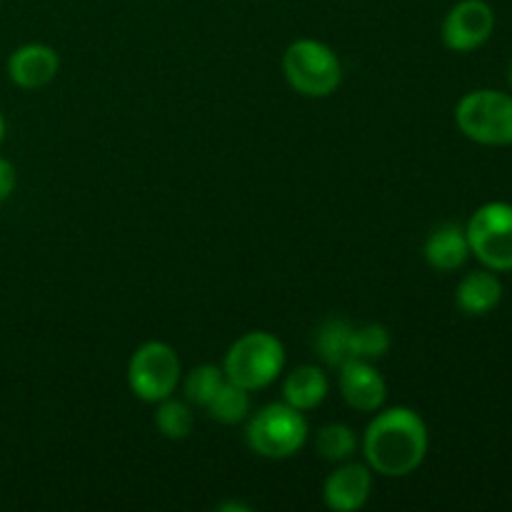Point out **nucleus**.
<instances>
[{"label":"nucleus","mask_w":512,"mask_h":512,"mask_svg":"<svg viewBox=\"0 0 512 512\" xmlns=\"http://www.w3.org/2000/svg\"><path fill=\"white\" fill-rule=\"evenodd\" d=\"M430 448L428 425L413 408L395 405L378 410L363 435V455L383 478H408L423 465Z\"/></svg>","instance_id":"1"},{"label":"nucleus","mask_w":512,"mask_h":512,"mask_svg":"<svg viewBox=\"0 0 512 512\" xmlns=\"http://www.w3.org/2000/svg\"><path fill=\"white\" fill-rule=\"evenodd\" d=\"M285 368V348L280 338L268 330H250L240 335L228 348L223 360V373L230 383L240 388L263 390L280 378Z\"/></svg>","instance_id":"2"},{"label":"nucleus","mask_w":512,"mask_h":512,"mask_svg":"<svg viewBox=\"0 0 512 512\" xmlns=\"http://www.w3.org/2000/svg\"><path fill=\"white\" fill-rule=\"evenodd\" d=\"M308 420L303 410L283 403H270L248 420L245 440L255 455L265 460H288L308 443Z\"/></svg>","instance_id":"3"},{"label":"nucleus","mask_w":512,"mask_h":512,"mask_svg":"<svg viewBox=\"0 0 512 512\" xmlns=\"http://www.w3.org/2000/svg\"><path fill=\"white\" fill-rule=\"evenodd\" d=\"M283 73L290 88L305 98H328L343 83L338 53L313 38H300L285 48Z\"/></svg>","instance_id":"4"},{"label":"nucleus","mask_w":512,"mask_h":512,"mask_svg":"<svg viewBox=\"0 0 512 512\" xmlns=\"http://www.w3.org/2000/svg\"><path fill=\"white\" fill-rule=\"evenodd\" d=\"M455 125L478 145H512V95L495 88L470 90L455 105Z\"/></svg>","instance_id":"5"},{"label":"nucleus","mask_w":512,"mask_h":512,"mask_svg":"<svg viewBox=\"0 0 512 512\" xmlns=\"http://www.w3.org/2000/svg\"><path fill=\"white\" fill-rule=\"evenodd\" d=\"M470 255L488 270L510 273L512 270V203L490 200L470 215L465 225Z\"/></svg>","instance_id":"6"},{"label":"nucleus","mask_w":512,"mask_h":512,"mask_svg":"<svg viewBox=\"0 0 512 512\" xmlns=\"http://www.w3.org/2000/svg\"><path fill=\"white\" fill-rule=\"evenodd\" d=\"M180 358L173 345L148 340L140 345L128 363V385L143 403H160L170 398L180 383Z\"/></svg>","instance_id":"7"},{"label":"nucleus","mask_w":512,"mask_h":512,"mask_svg":"<svg viewBox=\"0 0 512 512\" xmlns=\"http://www.w3.org/2000/svg\"><path fill=\"white\" fill-rule=\"evenodd\" d=\"M495 33V10L485 0H460L443 20V43L453 53H473Z\"/></svg>","instance_id":"8"},{"label":"nucleus","mask_w":512,"mask_h":512,"mask_svg":"<svg viewBox=\"0 0 512 512\" xmlns=\"http://www.w3.org/2000/svg\"><path fill=\"white\" fill-rule=\"evenodd\" d=\"M340 395L358 413H378L388 400V383L370 360H350L338 368Z\"/></svg>","instance_id":"9"},{"label":"nucleus","mask_w":512,"mask_h":512,"mask_svg":"<svg viewBox=\"0 0 512 512\" xmlns=\"http://www.w3.org/2000/svg\"><path fill=\"white\" fill-rule=\"evenodd\" d=\"M370 493H373V470H370V465L345 460L325 480L323 503L325 508L335 512H355L368 505Z\"/></svg>","instance_id":"10"},{"label":"nucleus","mask_w":512,"mask_h":512,"mask_svg":"<svg viewBox=\"0 0 512 512\" xmlns=\"http://www.w3.org/2000/svg\"><path fill=\"white\" fill-rule=\"evenodd\" d=\"M60 70V55L45 43H25L8 58V78L23 90H38L53 83Z\"/></svg>","instance_id":"11"},{"label":"nucleus","mask_w":512,"mask_h":512,"mask_svg":"<svg viewBox=\"0 0 512 512\" xmlns=\"http://www.w3.org/2000/svg\"><path fill=\"white\" fill-rule=\"evenodd\" d=\"M423 258L438 273H453L460 270L470 258V245L465 228L458 223H440L430 230L423 245Z\"/></svg>","instance_id":"12"},{"label":"nucleus","mask_w":512,"mask_h":512,"mask_svg":"<svg viewBox=\"0 0 512 512\" xmlns=\"http://www.w3.org/2000/svg\"><path fill=\"white\" fill-rule=\"evenodd\" d=\"M503 300V283H500L495 270H475L468 273L458 283L455 290V305L460 313L470 315V318H483V315L493 313Z\"/></svg>","instance_id":"13"},{"label":"nucleus","mask_w":512,"mask_h":512,"mask_svg":"<svg viewBox=\"0 0 512 512\" xmlns=\"http://www.w3.org/2000/svg\"><path fill=\"white\" fill-rule=\"evenodd\" d=\"M315 353L330 368H343L355 358V325L345 318H328L315 330Z\"/></svg>","instance_id":"14"},{"label":"nucleus","mask_w":512,"mask_h":512,"mask_svg":"<svg viewBox=\"0 0 512 512\" xmlns=\"http://www.w3.org/2000/svg\"><path fill=\"white\" fill-rule=\"evenodd\" d=\"M330 380L325 375L323 368L318 365H300L293 373H288L283 383V400L293 408L303 410H315L325 398H328Z\"/></svg>","instance_id":"15"},{"label":"nucleus","mask_w":512,"mask_h":512,"mask_svg":"<svg viewBox=\"0 0 512 512\" xmlns=\"http://www.w3.org/2000/svg\"><path fill=\"white\" fill-rule=\"evenodd\" d=\"M210 413V418L218 420L223 425H238L243 420L250 418V410H253V400H250V390L240 388V385L225 380L223 388L218 390L210 405L205 408Z\"/></svg>","instance_id":"16"},{"label":"nucleus","mask_w":512,"mask_h":512,"mask_svg":"<svg viewBox=\"0 0 512 512\" xmlns=\"http://www.w3.org/2000/svg\"><path fill=\"white\" fill-rule=\"evenodd\" d=\"M315 450L328 463H345V460H353L355 450H358V435L350 425L328 423L315 435Z\"/></svg>","instance_id":"17"},{"label":"nucleus","mask_w":512,"mask_h":512,"mask_svg":"<svg viewBox=\"0 0 512 512\" xmlns=\"http://www.w3.org/2000/svg\"><path fill=\"white\" fill-rule=\"evenodd\" d=\"M155 425L163 433V438L168 440H185L193 433V410L183 400H175L173 395L165 400H160L158 410H155Z\"/></svg>","instance_id":"18"},{"label":"nucleus","mask_w":512,"mask_h":512,"mask_svg":"<svg viewBox=\"0 0 512 512\" xmlns=\"http://www.w3.org/2000/svg\"><path fill=\"white\" fill-rule=\"evenodd\" d=\"M225 380L228 378H225L223 368H218V365H198L185 378V398H188V403L198 405V408H208L210 400L225 385Z\"/></svg>","instance_id":"19"},{"label":"nucleus","mask_w":512,"mask_h":512,"mask_svg":"<svg viewBox=\"0 0 512 512\" xmlns=\"http://www.w3.org/2000/svg\"><path fill=\"white\" fill-rule=\"evenodd\" d=\"M393 345L390 338V330L380 323H365L360 328H355V358L358 360H375L385 358Z\"/></svg>","instance_id":"20"},{"label":"nucleus","mask_w":512,"mask_h":512,"mask_svg":"<svg viewBox=\"0 0 512 512\" xmlns=\"http://www.w3.org/2000/svg\"><path fill=\"white\" fill-rule=\"evenodd\" d=\"M15 190V168L10 160L0 158V203L10 198V193Z\"/></svg>","instance_id":"21"},{"label":"nucleus","mask_w":512,"mask_h":512,"mask_svg":"<svg viewBox=\"0 0 512 512\" xmlns=\"http://www.w3.org/2000/svg\"><path fill=\"white\" fill-rule=\"evenodd\" d=\"M220 510H245L250 512L248 505H238V503H228V505H220Z\"/></svg>","instance_id":"22"},{"label":"nucleus","mask_w":512,"mask_h":512,"mask_svg":"<svg viewBox=\"0 0 512 512\" xmlns=\"http://www.w3.org/2000/svg\"><path fill=\"white\" fill-rule=\"evenodd\" d=\"M3 135H5V120L3 115H0V140H3Z\"/></svg>","instance_id":"23"},{"label":"nucleus","mask_w":512,"mask_h":512,"mask_svg":"<svg viewBox=\"0 0 512 512\" xmlns=\"http://www.w3.org/2000/svg\"><path fill=\"white\" fill-rule=\"evenodd\" d=\"M508 83H510V88H512V60H510V68H508Z\"/></svg>","instance_id":"24"}]
</instances>
